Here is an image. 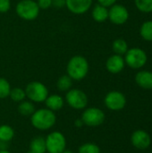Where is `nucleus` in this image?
I'll return each mask as SVG.
<instances>
[{
    "mask_svg": "<svg viewBox=\"0 0 152 153\" xmlns=\"http://www.w3.org/2000/svg\"><path fill=\"white\" fill-rule=\"evenodd\" d=\"M78 153H101V151L98 144L94 143H85L79 147Z\"/></svg>",
    "mask_w": 152,
    "mask_h": 153,
    "instance_id": "b1692460",
    "label": "nucleus"
},
{
    "mask_svg": "<svg viewBox=\"0 0 152 153\" xmlns=\"http://www.w3.org/2000/svg\"><path fill=\"white\" fill-rule=\"evenodd\" d=\"M108 19L116 25L125 24L129 19V12L125 5L115 4L108 10Z\"/></svg>",
    "mask_w": 152,
    "mask_h": 153,
    "instance_id": "9d476101",
    "label": "nucleus"
},
{
    "mask_svg": "<svg viewBox=\"0 0 152 153\" xmlns=\"http://www.w3.org/2000/svg\"><path fill=\"white\" fill-rule=\"evenodd\" d=\"M65 101L67 105L76 110L84 109L87 108L89 100L87 94L80 89H71L66 91Z\"/></svg>",
    "mask_w": 152,
    "mask_h": 153,
    "instance_id": "6e6552de",
    "label": "nucleus"
},
{
    "mask_svg": "<svg viewBox=\"0 0 152 153\" xmlns=\"http://www.w3.org/2000/svg\"><path fill=\"white\" fill-rule=\"evenodd\" d=\"M140 34L144 40L152 41V21H146L142 24Z\"/></svg>",
    "mask_w": 152,
    "mask_h": 153,
    "instance_id": "4be33fe9",
    "label": "nucleus"
},
{
    "mask_svg": "<svg viewBox=\"0 0 152 153\" xmlns=\"http://www.w3.org/2000/svg\"><path fill=\"white\" fill-rule=\"evenodd\" d=\"M9 97L13 101L20 103L21 101H22L26 99V93L23 89H22L20 87H15V88L11 89Z\"/></svg>",
    "mask_w": 152,
    "mask_h": 153,
    "instance_id": "5701e85b",
    "label": "nucleus"
},
{
    "mask_svg": "<svg viewBox=\"0 0 152 153\" xmlns=\"http://www.w3.org/2000/svg\"><path fill=\"white\" fill-rule=\"evenodd\" d=\"M45 139L47 153H63L66 150V139L63 133L54 131Z\"/></svg>",
    "mask_w": 152,
    "mask_h": 153,
    "instance_id": "423d86ee",
    "label": "nucleus"
},
{
    "mask_svg": "<svg viewBox=\"0 0 152 153\" xmlns=\"http://www.w3.org/2000/svg\"><path fill=\"white\" fill-rule=\"evenodd\" d=\"M4 144H5V143H4L0 142V150H3V146H4Z\"/></svg>",
    "mask_w": 152,
    "mask_h": 153,
    "instance_id": "473e14b6",
    "label": "nucleus"
},
{
    "mask_svg": "<svg viewBox=\"0 0 152 153\" xmlns=\"http://www.w3.org/2000/svg\"><path fill=\"white\" fill-rule=\"evenodd\" d=\"M90 70V65L88 60L81 55H76L71 57L66 65L67 74L73 81L83 80Z\"/></svg>",
    "mask_w": 152,
    "mask_h": 153,
    "instance_id": "f03ea898",
    "label": "nucleus"
},
{
    "mask_svg": "<svg viewBox=\"0 0 152 153\" xmlns=\"http://www.w3.org/2000/svg\"><path fill=\"white\" fill-rule=\"evenodd\" d=\"M26 93V98L33 103H42L45 102L46 99L49 95L48 89L41 82L33 81L27 84L24 89Z\"/></svg>",
    "mask_w": 152,
    "mask_h": 153,
    "instance_id": "7ed1b4c3",
    "label": "nucleus"
},
{
    "mask_svg": "<svg viewBox=\"0 0 152 153\" xmlns=\"http://www.w3.org/2000/svg\"><path fill=\"white\" fill-rule=\"evenodd\" d=\"M116 0H98V3L101 5H104L106 7H110L113 4H115Z\"/></svg>",
    "mask_w": 152,
    "mask_h": 153,
    "instance_id": "c85d7f7f",
    "label": "nucleus"
},
{
    "mask_svg": "<svg viewBox=\"0 0 152 153\" xmlns=\"http://www.w3.org/2000/svg\"><path fill=\"white\" fill-rule=\"evenodd\" d=\"M125 62L129 67L133 69H140L143 67L147 61L148 56L146 52L140 48H133L127 50L125 54Z\"/></svg>",
    "mask_w": 152,
    "mask_h": 153,
    "instance_id": "39448f33",
    "label": "nucleus"
},
{
    "mask_svg": "<svg viewBox=\"0 0 152 153\" xmlns=\"http://www.w3.org/2000/svg\"><path fill=\"white\" fill-rule=\"evenodd\" d=\"M0 153H12L11 152H9L8 150L6 149H3V150H0Z\"/></svg>",
    "mask_w": 152,
    "mask_h": 153,
    "instance_id": "2f4dec72",
    "label": "nucleus"
},
{
    "mask_svg": "<svg viewBox=\"0 0 152 153\" xmlns=\"http://www.w3.org/2000/svg\"><path fill=\"white\" fill-rule=\"evenodd\" d=\"M91 16L97 22H104L108 19V7L97 4L93 6L91 11Z\"/></svg>",
    "mask_w": 152,
    "mask_h": 153,
    "instance_id": "dca6fc26",
    "label": "nucleus"
},
{
    "mask_svg": "<svg viewBox=\"0 0 152 153\" xmlns=\"http://www.w3.org/2000/svg\"><path fill=\"white\" fill-rule=\"evenodd\" d=\"M30 123L32 126L40 131L51 129L56 123V116L54 111L43 108L36 109L30 116Z\"/></svg>",
    "mask_w": 152,
    "mask_h": 153,
    "instance_id": "f257e3e1",
    "label": "nucleus"
},
{
    "mask_svg": "<svg viewBox=\"0 0 152 153\" xmlns=\"http://www.w3.org/2000/svg\"><path fill=\"white\" fill-rule=\"evenodd\" d=\"M39 7L35 0H21L17 3L15 12L24 21H33L39 14Z\"/></svg>",
    "mask_w": 152,
    "mask_h": 153,
    "instance_id": "20e7f679",
    "label": "nucleus"
},
{
    "mask_svg": "<svg viewBox=\"0 0 152 153\" xmlns=\"http://www.w3.org/2000/svg\"><path fill=\"white\" fill-rule=\"evenodd\" d=\"M135 82L144 90H152V72L147 70L138 72L135 75Z\"/></svg>",
    "mask_w": 152,
    "mask_h": 153,
    "instance_id": "4468645a",
    "label": "nucleus"
},
{
    "mask_svg": "<svg viewBox=\"0 0 152 153\" xmlns=\"http://www.w3.org/2000/svg\"><path fill=\"white\" fill-rule=\"evenodd\" d=\"M11 89L12 88L9 82L5 78L0 77V100L8 98Z\"/></svg>",
    "mask_w": 152,
    "mask_h": 153,
    "instance_id": "393cba45",
    "label": "nucleus"
},
{
    "mask_svg": "<svg viewBox=\"0 0 152 153\" xmlns=\"http://www.w3.org/2000/svg\"><path fill=\"white\" fill-rule=\"evenodd\" d=\"M27 153H31V152H27Z\"/></svg>",
    "mask_w": 152,
    "mask_h": 153,
    "instance_id": "f704fd0d",
    "label": "nucleus"
},
{
    "mask_svg": "<svg viewBox=\"0 0 152 153\" xmlns=\"http://www.w3.org/2000/svg\"><path fill=\"white\" fill-rule=\"evenodd\" d=\"M81 118L82 119L84 126H87L89 127H98L104 123L106 119V115L104 111L100 108L91 107L83 109Z\"/></svg>",
    "mask_w": 152,
    "mask_h": 153,
    "instance_id": "0eeeda50",
    "label": "nucleus"
},
{
    "mask_svg": "<svg viewBox=\"0 0 152 153\" xmlns=\"http://www.w3.org/2000/svg\"><path fill=\"white\" fill-rule=\"evenodd\" d=\"M131 143L133 146L138 150L143 151L148 149L151 143V138L149 133L145 130L139 129L134 131L131 135Z\"/></svg>",
    "mask_w": 152,
    "mask_h": 153,
    "instance_id": "9b49d317",
    "label": "nucleus"
},
{
    "mask_svg": "<svg viewBox=\"0 0 152 153\" xmlns=\"http://www.w3.org/2000/svg\"><path fill=\"white\" fill-rule=\"evenodd\" d=\"M46 153H47V152H46Z\"/></svg>",
    "mask_w": 152,
    "mask_h": 153,
    "instance_id": "c9c22d12",
    "label": "nucleus"
},
{
    "mask_svg": "<svg viewBox=\"0 0 152 153\" xmlns=\"http://www.w3.org/2000/svg\"><path fill=\"white\" fill-rule=\"evenodd\" d=\"M137 9L142 13H151L152 0H134Z\"/></svg>",
    "mask_w": 152,
    "mask_h": 153,
    "instance_id": "a878e982",
    "label": "nucleus"
},
{
    "mask_svg": "<svg viewBox=\"0 0 152 153\" xmlns=\"http://www.w3.org/2000/svg\"><path fill=\"white\" fill-rule=\"evenodd\" d=\"M37 4L40 10H47L53 5L52 0H37Z\"/></svg>",
    "mask_w": 152,
    "mask_h": 153,
    "instance_id": "bb28decb",
    "label": "nucleus"
},
{
    "mask_svg": "<svg viewBox=\"0 0 152 153\" xmlns=\"http://www.w3.org/2000/svg\"><path fill=\"white\" fill-rule=\"evenodd\" d=\"M93 0H65V5L73 14H83L90 9Z\"/></svg>",
    "mask_w": 152,
    "mask_h": 153,
    "instance_id": "f8f14e48",
    "label": "nucleus"
},
{
    "mask_svg": "<svg viewBox=\"0 0 152 153\" xmlns=\"http://www.w3.org/2000/svg\"><path fill=\"white\" fill-rule=\"evenodd\" d=\"M11 8V1L10 0H0V13H4L8 12Z\"/></svg>",
    "mask_w": 152,
    "mask_h": 153,
    "instance_id": "cd10ccee",
    "label": "nucleus"
},
{
    "mask_svg": "<svg viewBox=\"0 0 152 153\" xmlns=\"http://www.w3.org/2000/svg\"><path fill=\"white\" fill-rule=\"evenodd\" d=\"M73 82V80L68 74H64L58 78V80L56 82V88L60 91L66 92L72 89Z\"/></svg>",
    "mask_w": 152,
    "mask_h": 153,
    "instance_id": "aec40b11",
    "label": "nucleus"
},
{
    "mask_svg": "<svg viewBox=\"0 0 152 153\" xmlns=\"http://www.w3.org/2000/svg\"><path fill=\"white\" fill-rule=\"evenodd\" d=\"M112 49L115 52V54L122 56V55H125L129 48H128L127 42L125 39H116V40H114L112 44Z\"/></svg>",
    "mask_w": 152,
    "mask_h": 153,
    "instance_id": "412c9836",
    "label": "nucleus"
},
{
    "mask_svg": "<svg viewBox=\"0 0 152 153\" xmlns=\"http://www.w3.org/2000/svg\"><path fill=\"white\" fill-rule=\"evenodd\" d=\"M63 153H73V152H71V151L65 150V152H63Z\"/></svg>",
    "mask_w": 152,
    "mask_h": 153,
    "instance_id": "72a5a7b5",
    "label": "nucleus"
},
{
    "mask_svg": "<svg viewBox=\"0 0 152 153\" xmlns=\"http://www.w3.org/2000/svg\"><path fill=\"white\" fill-rule=\"evenodd\" d=\"M14 130L12 126L8 125L0 126V142L7 143L11 142L14 137Z\"/></svg>",
    "mask_w": 152,
    "mask_h": 153,
    "instance_id": "6ab92c4d",
    "label": "nucleus"
},
{
    "mask_svg": "<svg viewBox=\"0 0 152 153\" xmlns=\"http://www.w3.org/2000/svg\"><path fill=\"white\" fill-rule=\"evenodd\" d=\"M29 152L31 153H46V139L43 136H36L30 143Z\"/></svg>",
    "mask_w": 152,
    "mask_h": 153,
    "instance_id": "f3484780",
    "label": "nucleus"
},
{
    "mask_svg": "<svg viewBox=\"0 0 152 153\" xmlns=\"http://www.w3.org/2000/svg\"><path fill=\"white\" fill-rule=\"evenodd\" d=\"M18 112L23 117H30L36 110L35 105L30 100H22L18 105Z\"/></svg>",
    "mask_w": 152,
    "mask_h": 153,
    "instance_id": "a211bd4d",
    "label": "nucleus"
},
{
    "mask_svg": "<svg viewBox=\"0 0 152 153\" xmlns=\"http://www.w3.org/2000/svg\"><path fill=\"white\" fill-rule=\"evenodd\" d=\"M45 104L47 108L56 112L63 108L65 105V99L58 94H51L46 99Z\"/></svg>",
    "mask_w": 152,
    "mask_h": 153,
    "instance_id": "2eb2a0df",
    "label": "nucleus"
},
{
    "mask_svg": "<svg viewBox=\"0 0 152 153\" xmlns=\"http://www.w3.org/2000/svg\"><path fill=\"white\" fill-rule=\"evenodd\" d=\"M53 1V4L55 6H58V7H63L65 4V0H52Z\"/></svg>",
    "mask_w": 152,
    "mask_h": 153,
    "instance_id": "c756f323",
    "label": "nucleus"
},
{
    "mask_svg": "<svg viewBox=\"0 0 152 153\" xmlns=\"http://www.w3.org/2000/svg\"><path fill=\"white\" fill-rule=\"evenodd\" d=\"M125 66V59L122 56L114 54L110 56L106 62V68L107 70L113 74H116L121 73Z\"/></svg>",
    "mask_w": 152,
    "mask_h": 153,
    "instance_id": "ddd939ff",
    "label": "nucleus"
},
{
    "mask_svg": "<svg viewBox=\"0 0 152 153\" xmlns=\"http://www.w3.org/2000/svg\"><path fill=\"white\" fill-rule=\"evenodd\" d=\"M105 106L111 111H119L126 106V98L124 93L118 91H109L104 99Z\"/></svg>",
    "mask_w": 152,
    "mask_h": 153,
    "instance_id": "1a4fd4ad",
    "label": "nucleus"
},
{
    "mask_svg": "<svg viewBox=\"0 0 152 153\" xmlns=\"http://www.w3.org/2000/svg\"><path fill=\"white\" fill-rule=\"evenodd\" d=\"M74 126H75L76 127H78V128H82V127L84 126L82 119L81 117H79V118L75 119V121H74Z\"/></svg>",
    "mask_w": 152,
    "mask_h": 153,
    "instance_id": "7c9ffc66",
    "label": "nucleus"
}]
</instances>
